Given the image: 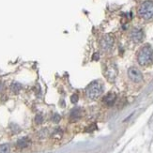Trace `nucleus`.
<instances>
[{
	"mask_svg": "<svg viewBox=\"0 0 153 153\" xmlns=\"http://www.w3.org/2000/svg\"><path fill=\"white\" fill-rule=\"evenodd\" d=\"M21 88H22V85H20L19 83H13L11 85V90L14 91L15 93H17L20 89H21Z\"/></svg>",
	"mask_w": 153,
	"mask_h": 153,
	"instance_id": "12",
	"label": "nucleus"
},
{
	"mask_svg": "<svg viewBox=\"0 0 153 153\" xmlns=\"http://www.w3.org/2000/svg\"><path fill=\"white\" fill-rule=\"evenodd\" d=\"M131 39L135 43H140L144 39V32L140 28H134L131 32Z\"/></svg>",
	"mask_w": 153,
	"mask_h": 153,
	"instance_id": "7",
	"label": "nucleus"
},
{
	"mask_svg": "<svg viewBox=\"0 0 153 153\" xmlns=\"http://www.w3.org/2000/svg\"><path fill=\"white\" fill-rule=\"evenodd\" d=\"M116 99H117V96H116L115 93H108V94L103 98V102L106 105L112 106L113 104L115 103Z\"/></svg>",
	"mask_w": 153,
	"mask_h": 153,
	"instance_id": "8",
	"label": "nucleus"
},
{
	"mask_svg": "<svg viewBox=\"0 0 153 153\" xmlns=\"http://www.w3.org/2000/svg\"><path fill=\"white\" fill-rule=\"evenodd\" d=\"M114 43H115V39L113 38V36L107 34V35H104L102 38L100 45H101V48L103 52H109L112 50Z\"/></svg>",
	"mask_w": 153,
	"mask_h": 153,
	"instance_id": "4",
	"label": "nucleus"
},
{
	"mask_svg": "<svg viewBox=\"0 0 153 153\" xmlns=\"http://www.w3.org/2000/svg\"><path fill=\"white\" fill-rule=\"evenodd\" d=\"M10 151V147L8 144L0 145V153H9Z\"/></svg>",
	"mask_w": 153,
	"mask_h": 153,
	"instance_id": "10",
	"label": "nucleus"
},
{
	"mask_svg": "<svg viewBox=\"0 0 153 153\" xmlns=\"http://www.w3.org/2000/svg\"><path fill=\"white\" fill-rule=\"evenodd\" d=\"M29 142H28V139H26V138H23L21 139V140H19L18 143H17V146L19 148H21V149H24V148H26L28 146Z\"/></svg>",
	"mask_w": 153,
	"mask_h": 153,
	"instance_id": "9",
	"label": "nucleus"
},
{
	"mask_svg": "<svg viewBox=\"0 0 153 153\" xmlns=\"http://www.w3.org/2000/svg\"><path fill=\"white\" fill-rule=\"evenodd\" d=\"M93 57H94V59H96V60H97V59H99V55H98V54H96V55L93 56Z\"/></svg>",
	"mask_w": 153,
	"mask_h": 153,
	"instance_id": "16",
	"label": "nucleus"
},
{
	"mask_svg": "<svg viewBox=\"0 0 153 153\" xmlns=\"http://www.w3.org/2000/svg\"><path fill=\"white\" fill-rule=\"evenodd\" d=\"M103 85L101 82L94 81L90 83L85 89V94L90 100H96L102 94Z\"/></svg>",
	"mask_w": 153,
	"mask_h": 153,
	"instance_id": "2",
	"label": "nucleus"
},
{
	"mask_svg": "<svg viewBox=\"0 0 153 153\" xmlns=\"http://www.w3.org/2000/svg\"><path fill=\"white\" fill-rule=\"evenodd\" d=\"M36 122H37L38 124H39V123H42V116H37V117H36Z\"/></svg>",
	"mask_w": 153,
	"mask_h": 153,
	"instance_id": "15",
	"label": "nucleus"
},
{
	"mask_svg": "<svg viewBox=\"0 0 153 153\" xmlns=\"http://www.w3.org/2000/svg\"><path fill=\"white\" fill-rule=\"evenodd\" d=\"M71 102H74V103H76L77 102H78V95L77 94H74L71 96Z\"/></svg>",
	"mask_w": 153,
	"mask_h": 153,
	"instance_id": "13",
	"label": "nucleus"
},
{
	"mask_svg": "<svg viewBox=\"0 0 153 153\" xmlns=\"http://www.w3.org/2000/svg\"><path fill=\"white\" fill-rule=\"evenodd\" d=\"M128 76L134 83H141L144 79L142 72L134 67H131L128 70Z\"/></svg>",
	"mask_w": 153,
	"mask_h": 153,
	"instance_id": "5",
	"label": "nucleus"
},
{
	"mask_svg": "<svg viewBox=\"0 0 153 153\" xmlns=\"http://www.w3.org/2000/svg\"><path fill=\"white\" fill-rule=\"evenodd\" d=\"M137 61L143 67H147L153 63V48L150 45H145L137 54Z\"/></svg>",
	"mask_w": 153,
	"mask_h": 153,
	"instance_id": "1",
	"label": "nucleus"
},
{
	"mask_svg": "<svg viewBox=\"0 0 153 153\" xmlns=\"http://www.w3.org/2000/svg\"><path fill=\"white\" fill-rule=\"evenodd\" d=\"M3 88V85H2V83H0V90H1Z\"/></svg>",
	"mask_w": 153,
	"mask_h": 153,
	"instance_id": "17",
	"label": "nucleus"
},
{
	"mask_svg": "<svg viewBox=\"0 0 153 153\" xmlns=\"http://www.w3.org/2000/svg\"><path fill=\"white\" fill-rule=\"evenodd\" d=\"M104 75L109 80V81H111V82L115 81V79L117 75V70L116 65L115 64H109L104 71Z\"/></svg>",
	"mask_w": 153,
	"mask_h": 153,
	"instance_id": "6",
	"label": "nucleus"
},
{
	"mask_svg": "<svg viewBox=\"0 0 153 153\" xmlns=\"http://www.w3.org/2000/svg\"><path fill=\"white\" fill-rule=\"evenodd\" d=\"M79 117H80V109H74L71 112V118L72 119V120H75V119L79 118Z\"/></svg>",
	"mask_w": 153,
	"mask_h": 153,
	"instance_id": "11",
	"label": "nucleus"
},
{
	"mask_svg": "<svg viewBox=\"0 0 153 153\" xmlns=\"http://www.w3.org/2000/svg\"><path fill=\"white\" fill-rule=\"evenodd\" d=\"M53 120H54L56 123V122H58L59 120H60V116L57 115V114H55L54 117H53Z\"/></svg>",
	"mask_w": 153,
	"mask_h": 153,
	"instance_id": "14",
	"label": "nucleus"
},
{
	"mask_svg": "<svg viewBox=\"0 0 153 153\" xmlns=\"http://www.w3.org/2000/svg\"><path fill=\"white\" fill-rule=\"evenodd\" d=\"M138 14L145 21H152L153 20V1L147 0L141 4L138 10Z\"/></svg>",
	"mask_w": 153,
	"mask_h": 153,
	"instance_id": "3",
	"label": "nucleus"
}]
</instances>
